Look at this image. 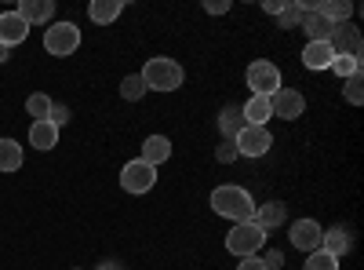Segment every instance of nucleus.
<instances>
[{"label": "nucleus", "mask_w": 364, "mask_h": 270, "mask_svg": "<svg viewBox=\"0 0 364 270\" xmlns=\"http://www.w3.org/2000/svg\"><path fill=\"white\" fill-rule=\"evenodd\" d=\"M211 212L223 216V219H233V223H248L255 216V201H252V194L245 187L226 183V187L211 190Z\"/></svg>", "instance_id": "1"}, {"label": "nucleus", "mask_w": 364, "mask_h": 270, "mask_svg": "<svg viewBox=\"0 0 364 270\" xmlns=\"http://www.w3.org/2000/svg\"><path fill=\"white\" fill-rule=\"evenodd\" d=\"M139 77H142V84H146V92H178L182 81H186L182 66L175 63V58H168V55L149 58Z\"/></svg>", "instance_id": "2"}, {"label": "nucleus", "mask_w": 364, "mask_h": 270, "mask_svg": "<svg viewBox=\"0 0 364 270\" xmlns=\"http://www.w3.org/2000/svg\"><path fill=\"white\" fill-rule=\"evenodd\" d=\"M266 237H269V234H266L255 219H248V223H233V230L226 234V252L237 256V259L259 256V252L266 249Z\"/></svg>", "instance_id": "3"}, {"label": "nucleus", "mask_w": 364, "mask_h": 270, "mask_svg": "<svg viewBox=\"0 0 364 270\" xmlns=\"http://www.w3.org/2000/svg\"><path fill=\"white\" fill-rule=\"evenodd\" d=\"M80 48V26L73 22H51L44 29V51L55 55V58H66Z\"/></svg>", "instance_id": "4"}, {"label": "nucleus", "mask_w": 364, "mask_h": 270, "mask_svg": "<svg viewBox=\"0 0 364 270\" xmlns=\"http://www.w3.org/2000/svg\"><path fill=\"white\" fill-rule=\"evenodd\" d=\"M245 81H248V88H252V95H273V92H281V70H277V63H269V58H255V63L248 66V73H245Z\"/></svg>", "instance_id": "5"}, {"label": "nucleus", "mask_w": 364, "mask_h": 270, "mask_svg": "<svg viewBox=\"0 0 364 270\" xmlns=\"http://www.w3.org/2000/svg\"><path fill=\"white\" fill-rule=\"evenodd\" d=\"M120 187H124L128 194H149L157 187V168L146 165L142 157L128 161L124 168H120Z\"/></svg>", "instance_id": "6"}, {"label": "nucleus", "mask_w": 364, "mask_h": 270, "mask_svg": "<svg viewBox=\"0 0 364 270\" xmlns=\"http://www.w3.org/2000/svg\"><path fill=\"white\" fill-rule=\"evenodd\" d=\"M328 48L336 55H350V58H360L364 51V41H360V29L353 22H339L331 26V37H328Z\"/></svg>", "instance_id": "7"}, {"label": "nucleus", "mask_w": 364, "mask_h": 270, "mask_svg": "<svg viewBox=\"0 0 364 270\" xmlns=\"http://www.w3.org/2000/svg\"><path fill=\"white\" fill-rule=\"evenodd\" d=\"M233 142H237V154L240 157H266L269 146H273V135H269V128H252L248 125Z\"/></svg>", "instance_id": "8"}, {"label": "nucleus", "mask_w": 364, "mask_h": 270, "mask_svg": "<svg viewBox=\"0 0 364 270\" xmlns=\"http://www.w3.org/2000/svg\"><path fill=\"white\" fill-rule=\"evenodd\" d=\"M269 110H273V117H281V121H295V117H302V110H306V99H302V92H295V88H281V92L269 95Z\"/></svg>", "instance_id": "9"}, {"label": "nucleus", "mask_w": 364, "mask_h": 270, "mask_svg": "<svg viewBox=\"0 0 364 270\" xmlns=\"http://www.w3.org/2000/svg\"><path fill=\"white\" fill-rule=\"evenodd\" d=\"M288 237H291V245H295L299 252H306V256H310V252H317V249H321L324 227H321L317 219H295Z\"/></svg>", "instance_id": "10"}, {"label": "nucleus", "mask_w": 364, "mask_h": 270, "mask_svg": "<svg viewBox=\"0 0 364 270\" xmlns=\"http://www.w3.org/2000/svg\"><path fill=\"white\" fill-rule=\"evenodd\" d=\"M18 19L26 26H51L55 19V0H18Z\"/></svg>", "instance_id": "11"}, {"label": "nucleus", "mask_w": 364, "mask_h": 270, "mask_svg": "<svg viewBox=\"0 0 364 270\" xmlns=\"http://www.w3.org/2000/svg\"><path fill=\"white\" fill-rule=\"evenodd\" d=\"M29 37V26L18 19V11H0V44L15 48Z\"/></svg>", "instance_id": "12"}, {"label": "nucleus", "mask_w": 364, "mask_h": 270, "mask_svg": "<svg viewBox=\"0 0 364 270\" xmlns=\"http://www.w3.org/2000/svg\"><path fill=\"white\" fill-rule=\"evenodd\" d=\"M284 216H288V204L284 201H266V204H255V223L269 234V230H277V227H284Z\"/></svg>", "instance_id": "13"}, {"label": "nucleus", "mask_w": 364, "mask_h": 270, "mask_svg": "<svg viewBox=\"0 0 364 270\" xmlns=\"http://www.w3.org/2000/svg\"><path fill=\"white\" fill-rule=\"evenodd\" d=\"M240 117H245V125H252V128H266V121L273 117L269 99L266 95H252L245 106H240Z\"/></svg>", "instance_id": "14"}, {"label": "nucleus", "mask_w": 364, "mask_h": 270, "mask_svg": "<svg viewBox=\"0 0 364 270\" xmlns=\"http://www.w3.org/2000/svg\"><path fill=\"white\" fill-rule=\"evenodd\" d=\"M302 33H306V44H317V41H328L331 37V22L314 8V11H306V15H302Z\"/></svg>", "instance_id": "15"}, {"label": "nucleus", "mask_w": 364, "mask_h": 270, "mask_svg": "<svg viewBox=\"0 0 364 270\" xmlns=\"http://www.w3.org/2000/svg\"><path fill=\"white\" fill-rule=\"evenodd\" d=\"M139 157H142L146 165H154V168L164 165V161L171 157V139H168V135H149V139L142 142V154H139Z\"/></svg>", "instance_id": "16"}, {"label": "nucleus", "mask_w": 364, "mask_h": 270, "mask_svg": "<svg viewBox=\"0 0 364 270\" xmlns=\"http://www.w3.org/2000/svg\"><path fill=\"white\" fill-rule=\"evenodd\" d=\"M321 252L343 259V256L350 252V230H346V227H331V230H324V237H321Z\"/></svg>", "instance_id": "17"}, {"label": "nucleus", "mask_w": 364, "mask_h": 270, "mask_svg": "<svg viewBox=\"0 0 364 270\" xmlns=\"http://www.w3.org/2000/svg\"><path fill=\"white\" fill-rule=\"evenodd\" d=\"M331 58H336V51L328 48V41H317V44L302 48V66H306V70H328Z\"/></svg>", "instance_id": "18"}, {"label": "nucleus", "mask_w": 364, "mask_h": 270, "mask_svg": "<svg viewBox=\"0 0 364 270\" xmlns=\"http://www.w3.org/2000/svg\"><path fill=\"white\" fill-rule=\"evenodd\" d=\"M120 11H124V0H91V8H87L91 22H99V26L117 22V19H120Z\"/></svg>", "instance_id": "19"}, {"label": "nucleus", "mask_w": 364, "mask_h": 270, "mask_svg": "<svg viewBox=\"0 0 364 270\" xmlns=\"http://www.w3.org/2000/svg\"><path fill=\"white\" fill-rule=\"evenodd\" d=\"M29 146L55 150V146H58V128H55L51 121H33V125H29Z\"/></svg>", "instance_id": "20"}, {"label": "nucleus", "mask_w": 364, "mask_h": 270, "mask_svg": "<svg viewBox=\"0 0 364 270\" xmlns=\"http://www.w3.org/2000/svg\"><path fill=\"white\" fill-rule=\"evenodd\" d=\"M245 128H248V125H245V117H240V106H226V110L219 113V132H223V139H237Z\"/></svg>", "instance_id": "21"}, {"label": "nucleus", "mask_w": 364, "mask_h": 270, "mask_svg": "<svg viewBox=\"0 0 364 270\" xmlns=\"http://www.w3.org/2000/svg\"><path fill=\"white\" fill-rule=\"evenodd\" d=\"M317 11H321L331 26H339V22H350V19H353V4H350V0H324V4H317Z\"/></svg>", "instance_id": "22"}, {"label": "nucleus", "mask_w": 364, "mask_h": 270, "mask_svg": "<svg viewBox=\"0 0 364 270\" xmlns=\"http://www.w3.org/2000/svg\"><path fill=\"white\" fill-rule=\"evenodd\" d=\"M22 168V142L0 139V172H18Z\"/></svg>", "instance_id": "23"}, {"label": "nucleus", "mask_w": 364, "mask_h": 270, "mask_svg": "<svg viewBox=\"0 0 364 270\" xmlns=\"http://www.w3.org/2000/svg\"><path fill=\"white\" fill-rule=\"evenodd\" d=\"M142 95H146V84H142V77H139V73H128L124 81H120V99L139 103Z\"/></svg>", "instance_id": "24"}, {"label": "nucleus", "mask_w": 364, "mask_h": 270, "mask_svg": "<svg viewBox=\"0 0 364 270\" xmlns=\"http://www.w3.org/2000/svg\"><path fill=\"white\" fill-rule=\"evenodd\" d=\"M331 73H336V77H353V73H360V58H350V55H336V58H331V66H328Z\"/></svg>", "instance_id": "25"}, {"label": "nucleus", "mask_w": 364, "mask_h": 270, "mask_svg": "<svg viewBox=\"0 0 364 270\" xmlns=\"http://www.w3.org/2000/svg\"><path fill=\"white\" fill-rule=\"evenodd\" d=\"M343 95H346L350 106H360V103H364V77H360V73H353V77L343 81Z\"/></svg>", "instance_id": "26"}, {"label": "nucleus", "mask_w": 364, "mask_h": 270, "mask_svg": "<svg viewBox=\"0 0 364 270\" xmlns=\"http://www.w3.org/2000/svg\"><path fill=\"white\" fill-rule=\"evenodd\" d=\"M26 113L33 117V121H48V113H51V99H48V95H41V92H37V95H29V99H26Z\"/></svg>", "instance_id": "27"}, {"label": "nucleus", "mask_w": 364, "mask_h": 270, "mask_svg": "<svg viewBox=\"0 0 364 270\" xmlns=\"http://www.w3.org/2000/svg\"><path fill=\"white\" fill-rule=\"evenodd\" d=\"M302 270H339V259L317 249V252H310V256H306V263H302Z\"/></svg>", "instance_id": "28"}, {"label": "nucleus", "mask_w": 364, "mask_h": 270, "mask_svg": "<svg viewBox=\"0 0 364 270\" xmlns=\"http://www.w3.org/2000/svg\"><path fill=\"white\" fill-rule=\"evenodd\" d=\"M302 15H306V8H302V4H291V0H288L284 11L277 15V19H281V29H299V26H302Z\"/></svg>", "instance_id": "29"}, {"label": "nucleus", "mask_w": 364, "mask_h": 270, "mask_svg": "<svg viewBox=\"0 0 364 270\" xmlns=\"http://www.w3.org/2000/svg\"><path fill=\"white\" fill-rule=\"evenodd\" d=\"M240 154H237V142L233 139H223L219 146H215V161H223V165H233Z\"/></svg>", "instance_id": "30"}, {"label": "nucleus", "mask_w": 364, "mask_h": 270, "mask_svg": "<svg viewBox=\"0 0 364 270\" xmlns=\"http://www.w3.org/2000/svg\"><path fill=\"white\" fill-rule=\"evenodd\" d=\"M48 121H51L55 128H63V125H70V110H66L63 103H51V113H48Z\"/></svg>", "instance_id": "31"}, {"label": "nucleus", "mask_w": 364, "mask_h": 270, "mask_svg": "<svg viewBox=\"0 0 364 270\" xmlns=\"http://www.w3.org/2000/svg\"><path fill=\"white\" fill-rule=\"evenodd\" d=\"M262 263H266V270H284V252H277V249H269L266 256H259Z\"/></svg>", "instance_id": "32"}, {"label": "nucleus", "mask_w": 364, "mask_h": 270, "mask_svg": "<svg viewBox=\"0 0 364 270\" xmlns=\"http://www.w3.org/2000/svg\"><path fill=\"white\" fill-rule=\"evenodd\" d=\"M204 11H208V15H226V11H230V0H208Z\"/></svg>", "instance_id": "33"}, {"label": "nucleus", "mask_w": 364, "mask_h": 270, "mask_svg": "<svg viewBox=\"0 0 364 270\" xmlns=\"http://www.w3.org/2000/svg\"><path fill=\"white\" fill-rule=\"evenodd\" d=\"M237 270H266V263H262L259 256H248V259H240V263H237Z\"/></svg>", "instance_id": "34"}, {"label": "nucleus", "mask_w": 364, "mask_h": 270, "mask_svg": "<svg viewBox=\"0 0 364 270\" xmlns=\"http://www.w3.org/2000/svg\"><path fill=\"white\" fill-rule=\"evenodd\" d=\"M284 4H288V0H266L262 11H269V15H281V11H284Z\"/></svg>", "instance_id": "35"}, {"label": "nucleus", "mask_w": 364, "mask_h": 270, "mask_svg": "<svg viewBox=\"0 0 364 270\" xmlns=\"http://www.w3.org/2000/svg\"><path fill=\"white\" fill-rule=\"evenodd\" d=\"M95 270H120V263H113V259H109V263H99Z\"/></svg>", "instance_id": "36"}, {"label": "nucleus", "mask_w": 364, "mask_h": 270, "mask_svg": "<svg viewBox=\"0 0 364 270\" xmlns=\"http://www.w3.org/2000/svg\"><path fill=\"white\" fill-rule=\"evenodd\" d=\"M0 63H8V48L4 44H0Z\"/></svg>", "instance_id": "37"}]
</instances>
